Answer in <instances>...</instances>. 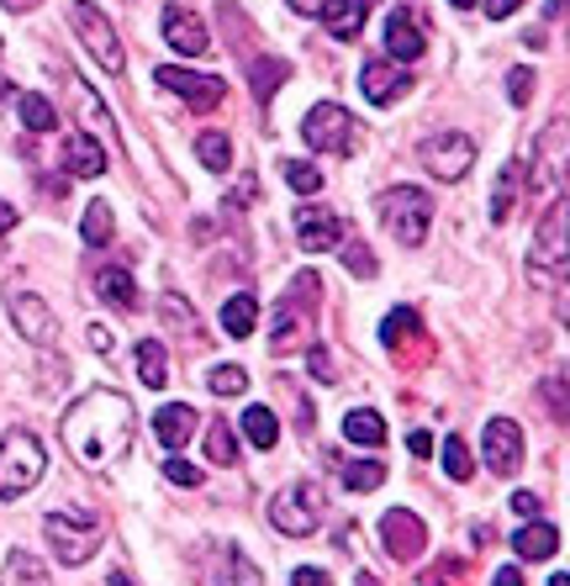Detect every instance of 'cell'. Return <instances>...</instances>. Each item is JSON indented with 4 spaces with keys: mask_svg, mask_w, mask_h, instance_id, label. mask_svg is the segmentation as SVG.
<instances>
[{
    "mask_svg": "<svg viewBox=\"0 0 570 586\" xmlns=\"http://www.w3.org/2000/svg\"><path fill=\"white\" fill-rule=\"evenodd\" d=\"M549 586H570V576H566V571H555V576H549Z\"/></svg>",
    "mask_w": 570,
    "mask_h": 586,
    "instance_id": "11a10c76",
    "label": "cell"
},
{
    "mask_svg": "<svg viewBox=\"0 0 570 586\" xmlns=\"http://www.w3.org/2000/svg\"><path fill=\"white\" fill-rule=\"evenodd\" d=\"M344 260H349V269H354L360 280L375 275V260H370V249H364V243H349V249H344Z\"/></svg>",
    "mask_w": 570,
    "mask_h": 586,
    "instance_id": "b9f144b4",
    "label": "cell"
},
{
    "mask_svg": "<svg viewBox=\"0 0 570 586\" xmlns=\"http://www.w3.org/2000/svg\"><path fill=\"white\" fill-rule=\"evenodd\" d=\"M239 428H243V439L254 444V449H275L280 444V423H275V412L270 407H243V417H239Z\"/></svg>",
    "mask_w": 570,
    "mask_h": 586,
    "instance_id": "d4e9b609",
    "label": "cell"
},
{
    "mask_svg": "<svg viewBox=\"0 0 570 586\" xmlns=\"http://www.w3.org/2000/svg\"><path fill=\"white\" fill-rule=\"evenodd\" d=\"M291 586H333L328 571H317V565H301V571H291Z\"/></svg>",
    "mask_w": 570,
    "mask_h": 586,
    "instance_id": "7dc6e473",
    "label": "cell"
},
{
    "mask_svg": "<svg viewBox=\"0 0 570 586\" xmlns=\"http://www.w3.org/2000/svg\"><path fill=\"white\" fill-rule=\"evenodd\" d=\"M16 112H22V122H27V133H54V127H59L48 95H16Z\"/></svg>",
    "mask_w": 570,
    "mask_h": 586,
    "instance_id": "836d02e7",
    "label": "cell"
},
{
    "mask_svg": "<svg viewBox=\"0 0 570 586\" xmlns=\"http://www.w3.org/2000/svg\"><path fill=\"white\" fill-rule=\"evenodd\" d=\"M566 376H549V381H544V402H549V407H555V423H566Z\"/></svg>",
    "mask_w": 570,
    "mask_h": 586,
    "instance_id": "7bdbcfd3",
    "label": "cell"
},
{
    "mask_svg": "<svg viewBox=\"0 0 570 586\" xmlns=\"http://www.w3.org/2000/svg\"><path fill=\"white\" fill-rule=\"evenodd\" d=\"M517 5H523V0H480V11H486L491 22H508V16L517 11Z\"/></svg>",
    "mask_w": 570,
    "mask_h": 586,
    "instance_id": "c3c4849f",
    "label": "cell"
},
{
    "mask_svg": "<svg viewBox=\"0 0 570 586\" xmlns=\"http://www.w3.org/2000/svg\"><path fill=\"white\" fill-rule=\"evenodd\" d=\"M43 470H48L43 444L32 439L27 428H11V434L0 439V502L27 497L32 486L43 481Z\"/></svg>",
    "mask_w": 570,
    "mask_h": 586,
    "instance_id": "7a4b0ae2",
    "label": "cell"
},
{
    "mask_svg": "<svg viewBox=\"0 0 570 586\" xmlns=\"http://www.w3.org/2000/svg\"><path fill=\"white\" fill-rule=\"evenodd\" d=\"M517 191H523V164L508 159L502 175H497V191H491V222H508L512 206H517Z\"/></svg>",
    "mask_w": 570,
    "mask_h": 586,
    "instance_id": "484cf974",
    "label": "cell"
},
{
    "mask_svg": "<svg viewBox=\"0 0 570 586\" xmlns=\"http://www.w3.org/2000/svg\"><path fill=\"white\" fill-rule=\"evenodd\" d=\"M280 170H286V185H291L296 196H317V191H323V175H317L312 164H301V159H286Z\"/></svg>",
    "mask_w": 570,
    "mask_h": 586,
    "instance_id": "74e56055",
    "label": "cell"
},
{
    "mask_svg": "<svg viewBox=\"0 0 570 586\" xmlns=\"http://www.w3.org/2000/svg\"><path fill=\"white\" fill-rule=\"evenodd\" d=\"M422 164L444 180V185H454V180L470 175V164H476V138L460 133V127H444V133H433V138L422 143Z\"/></svg>",
    "mask_w": 570,
    "mask_h": 586,
    "instance_id": "ba28073f",
    "label": "cell"
},
{
    "mask_svg": "<svg viewBox=\"0 0 570 586\" xmlns=\"http://www.w3.org/2000/svg\"><path fill=\"white\" fill-rule=\"evenodd\" d=\"M159 312H164V323L170 328H181L185 338H196V333H201V323H196V312H190V301H185V296H164V301H159Z\"/></svg>",
    "mask_w": 570,
    "mask_h": 586,
    "instance_id": "8d00e7d4",
    "label": "cell"
},
{
    "mask_svg": "<svg viewBox=\"0 0 570 586\" xmlns=\"http://www.w3.org/2000/svg\"><path fill=\"white\" fill-rule=\"evenodd\" d=\"M381 338H386L391 349H402L407 338H422V323H418V312L412 307H396L386 323H381Z\"/></svg>",
    "mask_w": 570,
    "mask_h": 586,
    "instance_id": "d6a6232c",
    "label": "cell"
},
{
    "mask_svg": "<svg viewBox=\"0 0 570 586\" xmlns=\"http://www.w3.org/2000/svg\"><path fill=\"white\" fill-rule=\"evenodd\" d=\"M407 449H412V455H428V449H433V439H428V434H422V428H418V434L407 439Z\"/></svg>",
    "mask_w": 570,
    "mask_h": 586,
    "instance_id": "f907efd6",
    "label": "cell"
},
{
    "mask_svg": "<svg viewBox=\"0 0 570 586\" xmlns=\"http://www.w3.org/2000/svg\"><path fill=\"white\" fill-rule=\"evenodd\" d=\"M491 586H523V576H517V571H512V565H502V571H497V576H491Z\"/></svg>",
    "mask_w": 570,
    "mask_h": 586,
    "instance_id": "681fc988",
    "label": "cell"
},
{
    "mask_svg": "<svg viewBox=\"0 0 570 586\" xmlns=\"http://www.w3.org/2000/svg\"><path fill=\"white\" fill-rule=\"evenodd\" d=\"M338 475H344L349 492H375V486H386V466H381V460H344Z\"/></svg>",
    "mask_w": 570,
    "mask_h": 586,
    "instance_id": "4dcf8cb0",
    "label": "cell"
},
{
    "mask_svg": "<svg viewBox=\"0 0 570 586\" xmlns=\"http://www.w3.org/2000/svg\"><path fill=\"white\" fill-rule=\"evenodd\" d=\"M207 460L211 466H239V434L228 423H217L207 434Z\"/></svg>",
    "mask_w": 570,
    "mask_h": 586,
    "instance_id": "e575fe53",
    "label": "cell"
},
{
    "mask_svg": "<svg viewBox=\"0 0 570 586\" xmlns=\"http://www.w3.org/2000/svg\"><path fill=\"white\" fill-rule=\"evenodd\" d=\"M153 434H159V444L175 455L190 434H196V407H185V402H170V407L153 412Z\"/></svg>",
    "mask_w": 570,
    "mask_h": 586,
    "instance_id": "44dd1931",
    "label": "cell"
},
{
    "mask_svg": "<svg viewBox=\"0 0 570 586\" xmlns=\"http://www.w3.org/2000/svg\"><path fill=\"white\" fill-rule=\"evenodd\" d=\"M360 90L370 106H396L407 90H412V74L402 69V64H386V59H370L360 69Z\"/></svg>",
    "mask_w": 570,
    "mask_h": 586,
    "instance_id": "2e32d148",
    "label": "cell"
},
{
    "mask_svg": "<svg viewBox=\"0 0 570 586\" xmlns=\"http://www.w3.org/2000/svg\"><path fill=\"white\" fill-rule=\"evenodd\" d=\"M196 159L207 164V170H233V143H228V133H201L196 138Z\"/></svg>",
    "mask_w": 570,
    "mask_h": 586,
    "instance_id": "1f68e13d",
    "label": "cell"
},
{
    "mask_svg": "<svg viewBox=\"0 0 570 586\" xmlns=\"http://www.w3.org/2000/svg\"><path fill=\"white\" fill-rule=\"evenodd\" d=\"M296 238L306 254H328L344 243V217L333 206H301L296 211Z\"/></svg>",
    "mask_w": 570,
    "mask_h": 586,
    "instance_id": "9a60e30c",
    "label": "cell"
},
{
    "mask_svg": "<svg viewBox=\"0 0 570 586\" xmlns=\"http://www.w3.org/2000/svg\"><path fill=\"white\" fill-rule=\"evenodd\" d=\"M508 95H512V106H528V95H534V69H512Z\"/></svg>",
    "mask_w": 570,
    "mask_h": 586,
    "instance_id": "60d3db41",
    "label": "cell"
},
{
    "mask_svg": "<svg viewBox=\"0 0 570 586\" xmlns=\"http://www.w3.org/2000/svg\"><path fill=\"white\" fill-rule=\"evenodd\" d=\"M69 27L80 32V43L91 48L95 64H101L106 74H121V69H127L121 37H117V27L106 22V11H101V5H85V0H74V5H69Z\"/></svg>",
    "mask_w": 570,
    "mask_h": 586,
    "instance_id": "52a82bcc",
    "label": "cell"
},
{
    "mask_svg": "<svg viewBox=\"0 0 570 586\" xmlns=\"http://www.w3.org/2000/svg\"><path fill=\"white\" fill-rule=\"evenodd\" d=\"M428 54V37L418 32V22L407 11H391L386 16V59L391 64H412Z\"/></svg>",
    "mask_w": 570,
    "mask_h": 586,
    "instance_id": "ffe728a7",
    "label": "cell"
},
{
    "mask_svg": "<svg viewBox=\"0 0 570 586\" xmlns=\"http://www.w3.org/2000/svg\"><path fill=\"white\" fill-rule=\"evenodd\" d=\"M444 475L450 481H470V449H465V439H444Z\"/></svg>",
    "mask_w": 570,
    "mask_h": 586,
    "instance_id": "f35d334b",
    "label": "cell"
},
{
    "mask_svg": "<svg viewBox=\"0 0 570 586\" xmlns=\"http://www.w3.org/2000/svg\"><path fill=\"white\" fill-rule=\"evenodd\" d=\"M344 439L364 444V449H375V444H386V417L370 407H354L349 417H344Z\"/></svg>",
    "mask_w": 570,
    "mask_h": 586,
    "instance_id": "83f0119b",
    "label": "cell"
},
{
    "mask_svg": "<svg viewBox=\"0 0 570 586\" xmlns=\"http://www.w3.org/2000/svg\"><path fill=\"white\" fill-rule=\"evenodd\" d=\"M243 386H248L243 365H211L207 370V391H217V397H243Z\"/></svg>",
    "mask_w": 570,
    "mask_h": 586,
    "instance_id": "d590c367",
    "label": "cell"
},
{
    "mask_svg": "<svg viewBox=\"0 0 570 586\" xmlns=\"http://www.w3.org/2000/svg\"><path fill=\"white\" fill-rule=\"evenodd\" d=\"M291 11L296 16H317L328 27V37H338V43L360 37L364 27V0H291Z\"/></svg>",
    "mask_w": 570,
    "mask_h": 586,
    "instance_id": "7c38bea8",
    "label": "cell"
},
{
    "mask_svg": "<svg viewBox=\"0 0 570 586\" xmlns=\"http://www.w3.org/2000/svg\"><path fill=\"white\" fill-rule=\"evenodd\" d=\"M5 101H16V90H11V80H0V106H5Z\"/></svg>",
    "mask_w": 570,
    "mask_h": 586,
    "instance_id": "db71d44e",
    "label": "cell"
},
{
    "mask_svg": "<svg viewBox=\"0 0 570 586\" xmlns=\"http://www.w3.org/2000/svg\"><path fill=\"white\" fill-rule=\"evenodd\" d=\"M381 222L391 228V238H396L402 249H418L422 238H428V222H433L428 191H418V185H391L386 196H381Z\"/></svg>",
    "mask_w": 570,
    "mask_h": 586,
    "instance_id": "5b68a950",
    "label": "cell"
},
{
    "mask_svg": "<svg viewBox=\"0 0 570 586\" xmlns=\"http://www.w3.org/2000/svg\"><path fill=\"white\" fill-rule=\"evenodd\" d=\"M454 5H476V0H454Z\"/></svg>",
    "mask_w": 570,
    "mask_h": 586,
    "instance_id": "9f6ffc18",
    "label": "cell"
},
{
    "mask_svg": "<svg viewBox=\"0 0 570 586\" xmlns=\"http://www.w3.org/2000/svg\"><path fill=\"white\" fill-rule=\"evenodd\" d=\"M539 507H544V502L534 497V492H512V513H517L523 524H534V518H539Z\"/></svg>",
    "mask_w": 570,
    "mask_h": 586,
    "instance_id": "ee69618b",
    "label": "cell"
},
{
    "mask_svg": "<svg viewBox=\"0 0 570 586\" xmlns=\"http://www.w3.org/2000/svg\"><path fill=\"white\" fill-rule=\"evenodd\" d=\"M480 460L497 475H512V470L523 466V428L512 417H491L486 434H480Z\"/></svg>",
    "mask_w": 570,
    "mask_h": 586,
    "instance_id": "8fae6325",
    "label": "cell"
},
{
    "mask_svg": "<svg viewBox=\"0 0 570 586\" xmlns=\"http://www.w3.org/2000/svg\"><path fill=\"white\" fill-rule=\"evenodd\" d=\"M549 264H555V280H560L566 275V191L544 211L539 238H534V280H549Z\"/></svg>",
    "mask_w": 570,
    "mask_h": 586,
    "instance_id": "9c48e42d",
    "label": "cell"
},
{
    "mask_svg": "<svg viewBox=\"0 0 570 586\" xmlns=\"http://www.w3.org/2000/svg\"><path fill=\"white\" fill-rule=\"evenodd\" d=\"M132 402L117 391H85L74 407L63 412L59 434L63 449L74 455V466L85 470H112L132 449Z\"/></svg>",
    "mask_w": 570,
    "mask_h": 586,
    "instance_id": "6da1fadb",
    "label": "cell"
},
{
    "mask_svg": "<svg viewBox=\"0 0 570 586\" xmlns=\"http://www.w3.org/2000/svg\"><path fill=\"white\" fill-rule=\"evenodd\" d=\"M512 550L523 560H549L560 550V533H555V524H539V518H534V524H523L512 533Z\"/></svg>",
    "mask_w": 570,
    "mask_h": 586,
    "instance_id": "603a6c76",
    "label": "cell"
},
{
    "mask_svg": "<svg viewBox=\"0 0 570 586\" xmlns=\"http://www.w3.org/2000/svg\"><path fill=\"white\" fill-rule=\"evenodd\" d=\"M164 481H175V486H201V466H190L181 455H170L164 460Z\"/></svg>",
    "mask_w": 570,
    "mask_h": 586,
    "instance_id": "ab89813d",
    "label": "cell"
},
{
    "mask_svg": "<svg viewBox=\"0 0 570 586\" xmlns=\"http://www.w3.org/2000/svg\"><path fill=\"white\" fill-rule=\"evenodd\" d=\"M11 323H16V333H22L27 344H37V349H48V344L59 338V318L48 312L43 296H32V291L11 296Z\"/></svg>",
    "mask_w": 570,
    "mask_h": 586,
    "instance_id": "5bb4252c",
    "label": "cell"
},
{
    "mask_svg": "<svg viewBox=\"0 0 570 586\" xmlns=\"http://www.w3.org/2000/svg\"><path fill=\"white\" fill-rule=\"evenodd\" d=\"M259 328V301L254 296H228V307H222V333L228 338H248Z\"/></svg>",
    "mask_w": 570,
    "mask_h": 586,
    "instance_id": "4316f807",
    "label": "cell"
},
{
    "mask_svg": "<svg viewBox=\"0 0 570 586\" xmlns=\"http://www.w3.org/2000/svg\"><path fill=\"white\" fill-rule=\"evenodd\" d=\"M63 170L74 180H101L106 175V148L91 133H69L63 138Z\"/></svg>",
    "mask_w": 570,
    "mask_h": 586,
    "instance_id": "d6986e66",
    "label": "cell"
},
{
    "mask_svg": "<svg viewBox=\"0 0 570 586\" xmlns=\"http://www.w3.org/2000/svg\"><path fill=\"white\" fill-rule=\"evenodd\" d=\"M544 16H549V22H560V16H566V0H549V5H544Z\"/></svg>",
    "mask_w": 570,
    "mask_h": 586,
    "instance_id": "f5cc1de1",
    "label": "cell"
},
{
    "mask_svg": "<svg viewBox=\"0 0 570 586\" xmlns=\"http://www.w3.org/2000/svg\"><path fill=\"white\" fill-rule=\"evenodd\" d=\"M207 586H265V571L243 555L239 544H217L211 571H207Z\"/></svg>",
    "mask_w": 570,
    "mask_h": 586,
    "instance_id": "ac0fdd59",
    "label": "cell"
},
{
    "mask_svg": "<svg viewBox=\"0 0 570 586\" xmlns=\"http://www.w3.org/2000/svg\"><path fill=\"white\" fill-rule=\"evenodd\" d=\"M112 233H117V217H112V206H106V202H91V211L80 217V238H85L91 249H106V243H112Z\"/></svg>",
    "mask_w": 570,
    "mask_h": 586,
    "instance_id": "f1b7e54d",
    "label": "cell"
},
{
    "mask_svg": "<svg viewBox=\"0 0 570 586\" xmlns=\"http://www.w3.org/2000/svg\"><path fill=\"white\" fill-rule=\"evenodd\" d=\"M138 381L149 386V391H164L170 376H164V344L159 338H143L138 344Z\"/></svg>",
    "mask_w": 570,
    "mask_h": 586,
    "instance_id": "f546056e",
    "label": "cell"
},
{
    "mask_svg": "<svg viewBox=\"0 0 570 586\" xmlns=\"http://www.w3.org/2000/svg\"><path fill=\"white\" fill-rule=\"evenodd\" d=\"M381 544L391 550V560H418L428 550V528L412 507H391L381 518Z\"/></svg>",
    "mask_w": 570,
    "mask_h": 586,
    "instance_id": "4fadbf2b",
    "label": "cell"
},
{
    "mask_svg": "<svg viewBox=\"0 0 570 586\" xmlns=\"http://www.w3.org/2000/svg\"><path fill=\"white\" fill-rule=\"evenodd\" d=\"M164 37H170V48L175 54H185V59H201V54H211V32L201 16H190V11H181V5H170L164 11Z\"/></svg>",
    "mask_w": 570,
    "mask_h": 586,
    "instance_id": "e0dca14e",
    "label": "cell"
},
{
    "mask_svg": "<svg viewBox=\"0 0 570 586\" xmlns=\"http://www.w3.org/2000/svg\"><path fill=\"white\" fill-rule=\"evenodd\" d=\"M43 533H48V550L59 565H85L101 544V518L91 513H74V507H59L43 518Z\"/></svg>",
    "mask_w": 570,
    "mask_h": 586,
    "instance_id": "277c9868",
    "label": "cell"
},
{
    "mask_svg": "<svg viewBox=\"0 0 570 586\" xmlns=\"http://www.w3.org/2000/svg\"><path fill=\"white\" fill-rule=\"evenodd\" d=\"M306 365H312V381H333V359H328V349H323V344H312Z\"/></svg>",
    "mask_w": 570,
    "mask_h": 586,
    "instance_id": "f6af8a7d",
    "label": "cell"
},
{
    "mask_svg": "<svg viewBox=\"0 0 570 586\" xmlns=\"http://www.w3.org/2000/svg\"><path fill=\"white\" fill-rule=\"evenodd\" d=\"M323 513H328V497H323L317 481H291V486H280L270 497V524L280 528V533H291V539L317 533V528H323Z\"/></svg>",
    "mask_w": 570,
    "mask_h": 586,
    "instance_id": "3957f363",
    "label": "cell"
},
{
    "mask_svg": "<svg viewBox=\"0 0 570 586\" xmlns=\"http://www.w3.org/2000/svg\"><path fill=\"white\" fill-rule=\"evenodd\" d=\"M301 138H306V148H317V153H354V148H360V122L349 117L344 106H333V101H317V106L301 117Z\"/></svg>",
    "mask_w": 570,
    "mask_h": 586,
    "instance_id": "8992f818",
    "label": "cell"
},
{
    "mask_svg": "<svg viewBox=\"0 0 570 586\" xmlns=\"http://www.w3.org/2000/svg\"><path fill=\"white\" fill-rule=\"evenodd\" d=\"M0 228H16V206L0 202Z\"/></svg>",
    "mask_w": 570,
    "mask_h": 586,
    "instance_id": "816d5d0a",
    "label": "cell"
},
{
    "mask_svg": "<svg viewBox=\"0 0 570 586\" xmlns=\"http://www.w3.org/2000/svg\"><path fill=\"white\" fill-rule=\"evenodd\" d=\"M0 586H48V565L32 550H11L0 565Z\"/></svg>",
    "mask_w": 570,
    "mask_h": 586,
    "instance_id": "cb8c5ba5",
    "label": "cell"
},
{
    "mask_svg": "<svg viewBox=\"0 0 570 586\" xmlns=\"http://www.w3.org/2000/svg\"><path fill=\"white\" fill-rule=\"evenodd\" d=\"M95 291L106 296L117 312H132L138 307V280L121 269V264H106V269H95Z\"/></svg>",
    "mask_w": 570,
    "mask_h": 586,
    "instance_id": "7402d4cb",
    "label": "cell"
},
{
    "mask_svg": "<svg viewBox=\"0 0 570 586\" xmlns=\"http://www.w3.org/2000/svg\"><path fill=\"white\" fill-rule=\"evenodd\" d=\"M153 80L170 90V95H181L190 112H211V106H222V95H228V85H222L217 74H196V69H175V64H164Z\"/></svg>",
    "mask_w": 570,
    "mask_h": 586,
    "instance_id": "30bf717a",
    "label": "cell"
},
{
    "mask_svg": "<svg viewBox=\"0 0 570 586\" xmlns=\"http://www.w3.org/2000/svg\"><path fill=\"white\" fill-rule=\"evenodd\" d=\"M85 338H91L95 354H112V349H117V333H112L106 323H91V333H85Z\"/></svg>",
    "mask_w": 570,
    "mask_h": 586,
    "instance_id": "bcb514c9",
    "label": "cell"
}]
</instances>
